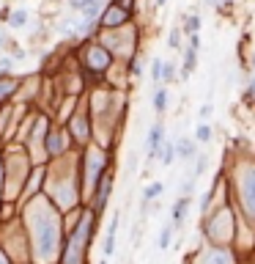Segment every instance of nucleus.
I'll list each match as a JSON object with an SVG mask.
<instances>
[{"label":"nucleus","instance_id":"9d476101","mask_svg":"<svg viewBox=\"0 0 255 264\" xmlns=\"http://www.w3.org/2000/svg\"><path fill=\"white\" fill-rule=\"evenodd\" d=\"M176 160V146L173 143H162V165H170Z\"/></svg>","mask_w":255,"mask_h":264},{"label":"nucleus","instance_id":"f257e3e1","mask_svg":"<svg viewBox=\"0 0 255 264\" xmlns=\"http://www.w3.org/2000/svg\"><path fill=\"white\" fill-rule=\"evenodd\" d=\"M241 195H244V207H247L250 215H255V171L244 174V182H241Z\"/></svg>","mask_w":255,"mask_h":264},{"label":"nucleus","instance_id":"5701e85b","mask_svg":"<svg viewBox=\"0 0 255 264\" xmlns=\"http://www.w3.org/2000/svg\"><path fill=\"white\" fill-rule=\"evenodd\" d=\"M250 88H253L250 91V97H255V61H253V85H250Z\"/></svg>","mask_w":255,"mask_h":264},{"label":"nucleus","instance_id":"412c9836","mask_svg":"<svg viewBox=\"0 0 255 264\" xmlns=\"http://www.w3.org/2000/svg\"><path fill=\"white\" fill-rule=\"evenodd\" d=\"M211 110H214V107H211V105H203V107H200V121H203V118H209V116H211Z\"/></svg>","mask_w":255,"mask_h":264},{"label":"nucleus","instance_id":"39448f33","mask_svg":"<svg viewBox=\"0 0 255 264\" xmlns=\"http://www.w3.org/2000/svg\"><path fill=\"white\" fill-rule=\"evenodd\" d=\"M186 207H189V198H179V201H176V207H173V226H181Z\"/></svg>","mask_w":255,"mask_h":264},{"label":"nucleus","instance_id":"6e6552de","mask_svg":"<svg viewBox=\"0 0 255 264\" xmlns=\"http://www.w3.org/2000/svg\"><path fill=\"white\" fill-rule=\"evenodd\" d=\"M154 107H157V113H165V107H167V88H162V85L154 94Z\"/></svg>","mask_w":255,"mask_h":264},{"label":"nucleus","instance_id":"ddd939ff","mask_svg":"<svg viewBox=\"0 0 255 264\" xmlns=\"http://www.w3.org/2000/svg\"><path fill=\"white\" fill-rule=\"evenodd\" d=\"M25 20H28V11H14L8 25H11V28H22V25H25Z\"/></svg>","mask_w":255,"mask_h":264},{"label":"nucleus","instance_id":"423d86ee","mask_svg":"<svg viewBox=\"0 0 255 264\" xmlns=\"http://www.w3.org/2000/svg\"><path fill=\"white\" fill-rule=\"evenodd\" d=\"M157 195H162V185H159V182H154V185H148V187H145V193H143V209L148 207V204H151Z\"/></svg>","mask_w":255,"mask_h":264},{"label":"nucleus","instance_id":"dca6fc26","mask_svg":"<svg viewBox=\"0 0 255 264\" xmlns=\"http://www.w3.org/2000/svg\"><path fill=\"white\" fill-rule=\"evenodd\" d=\"M198 28H200V17H189V20H186V30H189V36L198 33Z\"/></svg>","mask_w":255,"mask_h":264},{"label":"nucleus","instance_id":"a211bd4d","mask_svg":"<svg viewBox=\"0 0 255 264\" xmlns=\"http://www.w3.org/2000/svg\"><path fill=\"white\" fill-rule=\"evenodd\" d=\"M47 146H49V152H58V149H61V138H58V135L47 138Z\"/></svg>","mask_w":255,"mask_h":264},{"label":"nucleus","instance_id":"a878e982","mask_svg":"<svg viewBox=\"0 0 255 264\" xmlns=\"http://www.w3.org/2000/svg\"><path fill=\"white\" fill-rule=\"evenodd\" d=\"M0 264H3V259H0Z\"/></svg>","mask_w":255,"mask_h":264},{"label":"nucleus","instance_id":"6ab92c4d","mask_svg":"<svg viewBox=\"0 0 255 264\" xmlns=\"http://www.w3.org/2000/svg\"><path fill=\"white\" fill-rule=\"evenodd\" d=\"M132 75H143V61H140V58H135V61H132Z\"/></svg>","mask_w":255,"mask_h":264},{"label":"nucleus","instance_id":"bb28decb","mask_svg":"<svg viewBox=\"0 0 255 264\" xmlns=\"http://www.w3.org/2000/svg\"><path fill=\"white\" fill-rule=\"evenodd\" d=\"M102 264H107V262H102Z\"/></svg>","mask_w":255,"mask_h":264},{"label":"nucleus","instance_id":"b1692460","mask_svg":"<svg viewBox=\"0 0 255 264\" xmlns=\"http://www.w3.org/2000/svg\"><path fill=\"white\" fill-rule=\"evenodd\" d=\"M209 6H220V0H206Z\"/></svg>","mask_w":255,"mask_h":264},{"label":"nucleus","instance_id":"7ed1b4c3","mask_svg":"<svg viewBox=\"0 0 255 264\" xmlns=\"http://www.w3.org/2000/svg\"><path fill=\"white\" fill-rule=\"evenodd\" d=\"M102 22L107 25V28H116V25H124L126 22V8H107L104 11V17H102Z\"/></svg>","mask_w":255,"mask_h":264},{"label":"nucleus","instance_id":"9b49d317","mask_svg":"<svg viewBox=\"0 0 255 264\" xmlns=\"http://www.w3.org/2000/svg\"><path fill=\"white\" fill-rule=\"evenodd\" d=\"M99 0H85V6H83V14H85V20H91V17H96L99 14Z\"/></svg>","mask_w":255,"mask_h":264},{"label":"nucleus","instance_id":"4be33fe9","mask_svg":"<svg viewBox=\"0 0 255 264\" xmlns=\"http://www.w3.org/2000/svg\"><path fill=\"white\" fill-rule=\"evenodd\" d=\"M8 66H11V58H0V72H8Z\"/></svg>","mask_w":255,"mask_h":264},{"label":"nucleus","instance_id":"393cba45","mask_svg":"<svg viewBox=\"0 0 255 264\" xmlns=\"http://www.w3.org/2000/svg\"><path fill=\"white\" fill-rule=\"evenodd\" d=\"M157 3H159V6H162V3H165V0H157Z\"/></svg>","mask_w":255,"mask_h":264},{"label":"nucleus","instance_id":"1a4fd4ad","mask_svg":"<svg viewBox=\"0 0 255 264\" xmlns=\"http://www.w3.org/2000/svg\"><path fill=\"white\" fill-rule=\"evenodd\" d=\"M195 140H200V143H206V140H211V127L200 121V124H198V130H195Z\"/></svg>","mask_w":255,"mask_h":264},{"label":"nucleus","instance_id":"aec40b11","mask_svg":"<svg viewBox=\"0 0 255 264\" xmlns=\"http://www.w3.org/2000/svg\"><path fill=\"white\" fill-rule=\"evenodd\" d=\"M170 47H173V50L181 47V44H179V28H173V30H170Z\"/></svg>","mask_w":255,"mask_h":264},{"label":"nucleus","instance_id":"20e7f679","mask_svg":"<svg viewBox=\"0 0 255 264\" xmlns=\"http://www.w3.org/2000/svg\"><path fill=\"white\" fill-rule=\"evenodd\" d=\"M176 152H179L181 160H192L195 157V140H189V138L179 140V143H176Z\"/></svg>","mask_w":255,"mask_h":264},{"label":"nucleus","instance_id":"f8f14e48","mask_svg":"<svg viewBox=\"0 0 255 264\" xmlns=\"http://www.w3.org/2000/svg\"><path fill=\"white\" fill-rule=\"evenodd\" d=\"M107 185H110V179L104 176V179H102V185H99V198H96V209H102V207H104V201H107Z\"/></svg>","mask_w":255,"mask_h":264},{"label":"nucleus","instance_id":"f3484780","mask_svg":"<svg viewBox=\"0 0 255 264\" xmlns=\"http://www.w3.org/2000/svg\"><path fill=\"white\" fill-rule=\"evenodd\" d=\"M173 75H176V69H173V63H162V80H173Z\"/></svg>","mask_w":255,"mask_h":264},{"label":"nucleus","instance_id":"0eeeda50","mask_svg":"<svg viewBox=\"0 0 255 264\" xmlns=\"http://www.w3.org/2000/svg\"><path fill=\"white\" fill-rule=\"evenodd\" d=\"M195 53H198L195 47H189L184 53V72H181V77H189L195 72Z\"/></svg>","mask_w":255,"mask_h":264},{"label":"nucleus","instance_id":"f03ea898","mask_svg":"<svg viewBox=\"0 0 255 264\" xmlns=\"http://www.w3.org/2000/svg\"><path fill=\"white\" fill-rule=\"evenodd\" d=\"M162 143H165V127L157 124L151 130V135H148V157H157L159 149H162Z\"/></svg>","mask_w":255,"mask_h":264},{"label":"nucleus","instance_id":"4468645a","mask_svg":"<svg viewBox=\"0 0 255 264\" xmlns=\"http://www.w3.org/2000/svg\"><path fill=\"white\" fill-rule=\"evenodd\" d=\"M170 237H173V226H165L162 234H159V248H167V245H170Z\"/></svg>","mask_w":255,"mask_h":264},{"label":"nucleus","instance_id":"2eb2a0df","mask_svg":"<svg viewBox=\"0 0 255 264\" xmlns=\"http://www.w3.org/2000/svg\"><path fill=\"white\" fill-rule=\"evenodd\" d=\"M162 63H165V61H154V63H151V77L157 80V83L162 80Z\"/></svg>","mask_w":255,"mask_h":264}]
</instances>
